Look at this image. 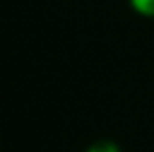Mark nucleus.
I'll return each instance as SVG.
<instances>
[{
	"mask_svg": "<svg viewBox=\"0 0 154 152\" xmlns=\"http://www.w3.org/2000/svg\"><path fill=\"white\" fill-rule=\"evenodd\" d=\"M134 13L145 18H154V0H129Z\"/></svg>",
	"mask_w": 154,
	"mask_h": 152,
	"instance_id": "nucleus-1",
	"label": "nucleus"
},
{
	"mask_svg": "<svg viewBox=\"0 0 154 152\" xmlns=\"http://www.w3.org/2000/svg\"><path fill=\"white\" fill-rule=\"evenodd\" d=\"M86 152H122L120 147L116 145L115 141H109V140H100V141H95L93 145H90Z\"/></svg>",
	"mask_w": 154,
	"mask_h": 152,
	"instance_id": "nucleus-2",
	"label": "nucleus"
}]
</instances>
